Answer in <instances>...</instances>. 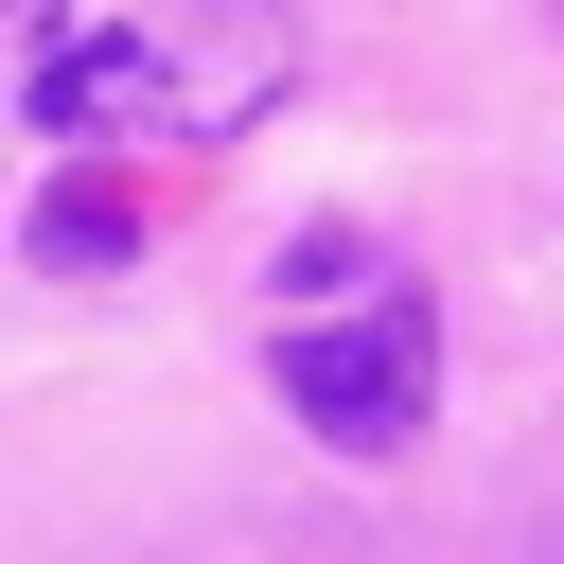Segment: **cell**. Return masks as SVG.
<instances>
[{"label":"cell","mask_w":564,"mask_h":564,"mask_svg":"<svg viewBox=\"0 0 564 564\" xmlns=\"http://www.w3.org/2000/svg\"><path fill=\"white\" fill-rule=\"evenodd\" d=\"M35 247H53V264H123V247H141V194H106V176H70V194L35 212Z\"/></svg>","instance_id":"3957f363"},{"label":"cell","mask_w":564,"mask_h":564,"mask_svg":"<svg viewBox=\"0 0 564 564\" xmlns=\"http://www.w3.org/2000/svg\"><path fill=\"white\" fill-rule=\"evenodd\" d=\"M141 106H159V53H141V35H53V53H35V123H53V141L141 123Z\"/></svg>","instance_id":"7a4b0ae2"},{"label":"cell","mask_w":564,"mask_h":564,"mask_svg":"<svg viewBox=\"0 0 564 564\" xmlns=\"http://www.w3.org/2000/svg\"><path fill=\"white\" fill-rule=\"evenodd\" d=\"M423 388H441L423 300H370V317H300V335H282V405H300L317 441H352V458H388V441L423 423Z\"/></svg>","instance_id":"6da1fadb"}]
</instances>
